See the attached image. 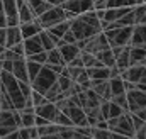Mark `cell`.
<instances>
[{
	"instance_id": "obj_1",
	"label": "cell",
	"mask_w": 146,
	"mask_h": 139,
	"mask_svg": "<svg viewBox=\"0 0 146 139\" xmlns=\"http://www.w3.org/2000/svg\"><path fill=\"white\" fill-rule=\"evenodd\" d=\"M0 85L2 88L9 93L10 100L14 107L17 110H21L24 105H26V97L22 95L21 88H19V80L10 73V71H5V70H0Z\"/></svg>"
},
{
	"instance_id": "obj_2",
	"label": "cell",
	"mask_w": 146,
	"mask_h": 139,
	"mask_svg": "<svg viewBox=\"0 0 146 139\" xmlns=\"http://www.w3.org/2000/svg\"><path fill=\"white\" fill-rule=\"evenodd\" d=\"M104 34L112 46H127L131 44V34H133V26L126 27H107L104 29Z\"/></svg>"
},
{
	"instance_id": "obj_3",
	"label": "cell",
	"mask_w": 146,
	"mask_h": 139,
	"mask_svg": "<svg viewBox=\"0 0 146 139\" xmlns=\"http://www.w3.org/2000/svg\"><path fill=\"white\" fill-rule=\"evenodd\" d=\"M70 29L73 31V34L76 36V41H87L92 36H95L97 32L102 31L99 27H94V26L87 24L80 15H75L73 19H70Z\"/></svg>"
},
{
	"instance_id": "obj_4",
	"label": "cell",
	"mask_w": 146,
	"mask_h": 139,
	"mask_svg": "<svg viewBox=\"0 0 146 139\" xmlns=\"http://www.w3.org/2000/svg\"><path fill=\"white\" fill-rule=\"evenodd\" d=\"M56 78H58V75L53 70H49L46 65H42V68L37 73V76L31 81V87H33V90H37L41 93H46L48 88L56 81Z\"/></svg>"
},
{
	"instance_id": "obj_5",
	"label": "cell",
	"mask_w": 146,
	"mask_h": 139,
	"mask_svg": "<svg viewBox=\"0 0 146 139\" xmlns=\"http://www.w3.org/2000/svg\"><path fill=\"white\" fill-rule=\"evenodd\" d=\"M65 19H66V12H65V9L61 5H51L46 12H42L37 17V21L42 26V29H48V27H51V26L65 21Z\"/></svg>"
},
{
	"instance_id": "obj_6",
	"label": "cell",
	"mask_w": 146,
	"mask_h": 139,
	"mask_svg": "<svg viewBox=\"0 0 146 139\" xmlns=\"http://www.w3.org/2000/svg\"><path fill=\"white\" fill-rule=\"evenodd\" d=\"M19 129L15 120V109L14 110H0V138H9L14 131Z\"/></svg>"
},
{
	"instance_id": "obj_7",
	"label": "cell",
	"mask_w": 146,
	"mask_h": 139,
	"mask_svg": "<svg viewBox=\"0 0 146 139\" xmlns=\"http://www.w3.org/2000/svg\"><path fill=\"white\" fill-rule=\"evenodd\" d=\"M110 131L115 136H121V138H134V127H133V120H131V112H124L122 115H119L117 124Z\"/></svg>"
},
{
	"instance_id": "obj_8",
	"label": "cell",
	"mask_w": 146,
	"mask_h": 139,
	"mask_svg": "<svg viewBox=\"0 0 146 139\" xmlns=\"http://www.w3.org/2000/svg\"><path fill=\"white\" fill-rule=\"evenodd\" d=\"M121 78L133 83H145L146 85V66L145 65H131L129 68L121 71Z\"/></svg>"
},
{
	"instance_id": "obj_9",
	"label": "cell",
	"mask_w": 146,
	"mask_h": 139,
	"mask_svg": "<svg viewBox=\"0 0 146 139\" xmlns=\"http://www.w3.org/2000/svg\"><path fill=\"white\" fill-rule=\"evenodd\" d=\"M127 97V104H129V112H136L139 109L146 107V92L139 88H133L126 92Z\"/></svg>"
},
{
	"instance_id": "obj_10",
	"label": "cell",
	"mask_w": 146,
	"mask_h": 139,
	"mask_svg": "<svg viewBox=\"0 0 146 139\" xmlns=\"http://www.w3.org/2000/svg\"><path fill=\"white\" fill-rule=\"evenodd\" d=\"M63 9L73 12L75 15L83 14L87 10H94V0H65L60 3Z\"/></svg>"
},
{
	"instance_id": "obj_11",
	"label": "cell",
	"mask_w": 146,
	"mask_h": 139,
	"mask_svg": "<svg viewBox=\"0 0 146 139\" xmlns=\"http://www.w3.org/2000/svg\"><path fill=\"white\" fill-rule=\"evenodd\" d=\"M56 48L60 49V53H61V56H63V60H65V63H70L75 56H78L80 54V48H78V44L75 42V44H72V42H65L63 39H60L58 42H56Z\"/></svg>"
},
{
	"instance_id": "obj_12",
	"label": "cell",
	"mask_w": 146,
	"mask_h": 139,
	"mask_svg": "<svg viewBox=\"0 0 146 139\" xmlns=\"http://www.w3.org/2000/svg\"><path fill=\"white\" fill-rule=\"evenodd\" d=\"M12 75L19 80V81H29V75H27V61L26 56L15 58L14 60V66H12ZM31 83V81H29Z\"/></svg>"
},
{
	"instance_id": "obj_13",
	"label": "cell",
	"mask_w": 146,
	"mask_h": 139,
	"mask_svg": "<svg viewBox=\"0 0 146 139\" xmlns=\"http://www.w3.org/2000/svg\"><path fill=\"white\" fill-rule=\"evenodd\" d=\"M34 112H36L37 115L48 119L49 122H53L54 117H56V114L60 112V109H58V105L54 104V102H46V104H42V105L34 107Z\"/></svg>"
},
{
	"instance_id": "obj_14",
	"label": "cell",
	"mask_w": 146,
	"mask_h": 139,
	"mask_svg": "<svg viewBox=\"0 0 146 139\" xmlns=\"http://www.w3.org/2000/svg\"><path fill=\"white\" fill-rule=\"evenodd\" d=\"M90 83H92L90 88H92L95 93H99L102 100H110V99H112L109 80H90Z\"/></svg>"
},
{
	"instance_id": "obj_15",
	"label": "cell",
	"mask_w": 146,
	"mask_h": 139,
	"mask_svg": "<svg viewBox=\"0 0 146 139\" xmlns=\"http://www.w3.org/2000/svg\"><path fill=\"white\" fill-rule=\"evenodd\" d=\"M17 42H22L21 27L17 26H5V48H10Z\"/></svg>"
},
{
	"instance_id": "obj_16",
	"label": "cell",
	"mask_w": 146,
	"mask_h": 139,
	"mask_svg": "<svg viewBox=\"0 0 146 139\" xmlns=\"http://www.w3.org/2000/svg\"><path fill=\"white\" fill-rule=\"evenodd\" d=\"M131 46H146V24H134L133 26Z\"/></svg>"
},
{
	"instance_id": "obj_17",
	"label": "cell",
	"mask_w": 146,
	"mask_h": 139,
	"mask_svg": "<svg viewBox=\"0 0 146 139\" xmlns=\"http://www.w3.org/2000/svg\"><path fill=\"white\" fill-rule=\"evenodd\" d=\"M22 44H24V53H26V56L34 54V53H39V51H44V49H42V44H41V39H39L37 34L22 39Z\"/></svg>"
},
{
	"instance_id": "obj_18",
	"label": "cell",
	"mask_w": 146,
	"mask_h": 139,
	"mask_svg": "<svg viewBox=\"0 0 146 139\" xmlns=\"http://www.w3.org/2000/svg\"><path fill=\"white\" fill-rule=\"evenodd\" d=\"M19 27H21L22 39L31 37V36H36V34H39V31H42V26L39 24L37 17L34 19V21H29V22H22V24H19Z\"/></svg>"
},
{
	"instance_id": "obj_19",
	"label": "cell",
	"mask_w": 146,
	"mask_h": 139,
	"mask_svg": "<svg viewBox=\"0 0 146 139\" xmlns=\"http://www.w3.org/2000/svg\"><path fill=\"white\" fill-rule=\"evenodd\" d=\"M129 49H131V44H127V46H124L117 54H115V66L121 70V71H124L126 68H129L131 66V58H129Z\"/></svg>"
},
{
	"instance_id": "obj_20",
	"label": "cell",
	"mask_w": 146,
	"mask_h": 139,
	"mask_svg": "<svg viewBox=\"0 0 146 139\" xmlns=\"http://www.w3.org/2000/svg\"><path fill=\"white\" fill-rule=\"evenodd\" d=\"M87 73L90 80H109L110 78V68L107 66H92V68H87Z\"/></svg>"
},
{
	"instance_id": "obj_21",
	"label": "cell",
	"mask_w": 146,
	"mask_h": 139,
	"mask_svg": "<svg viewBox=\"0 0 146 139\" xmlns=\"http://www.w3.org/2000/svg\"><path fill=\"white\" fill-rule=\"evenodd\" d=\"M17 14H19V24H22V22H29V21H34V19H36L34 12L31 10V7L27 5V2L17 5Z\"/></svg>"
},
{
	"instance_id": "obj_22",
	"label": "cell",
	"mask_w": 146,
	"mask_h": 139,
	"mask_svg": "<svg viewBox=\"0 0 146 139\" xmlns=\"http://www.w3.org/2000/svg\"><path fill=\"white\" fill-rule=\"evenodd\" d=\"M129 58H131V65H139L146 58V46H131Z\"/></svg>"
},
{
	"instance_id": "obj_23",
	"label": "cell",
	"mask_w": 146,
	"mask_h": 139,
	"mask_svg": "<svg viewBox=\"0 0 146 139\" xmlns=\"http://www.w3.org/2000/svg\"><path fill=\"white\" fill-rule=\"evenodd\" d=\"M26 2H27V5L31 7V10L34 12L36 17H39L42 12H46L51 7V3L48 0H26Z\"/></svg>"
},
{
	"instance_id": "obj_24",
	"label": "cell",
	"mask_w": 146,
	"mask_h": 139,
	"mask_svg": "<svg viewBox=\"0 0 146 139\" xmlns=\"http://www.w3.org/2000/svg\"><path fill=\"white\" fill-rule=\"evenodd\" d=\"M109 87H110V93L112 97L114 95H119V93H126V87H124V80L119 76H112L109 78Z\"/></svg>"
},
{
	"instance_id": "obj_25",
	"label": "cell",
	"mask_w": 146,
	"mask_h": 139,
	"mask_svg": "<svg viewBox=\"0 0 146 139\" xmlns=\"http://www.w3.org/2000/svg\"><path fill=\"white\" fill-rule=\"evenodd\" d=\"M68 27H70V19H65V21H61V22H58V24H54V26L48 27L46 31H49L53 36H56L58 39H61L63 34L68 31Z\"/></svg>"
},
{
	"instance_id": "obj_26",
	"label": "cell",
	"mask_w": 146,
	"mask_h": 139,
	"mask_svg": "<svg viewBox=\"0 0 146 139\" xmlns=\"http://www.w3.org/2000/svg\"><path fill=\"white\" fill-rule=\"evenodd\" d=\"M100 61H102V65L104 66H107V68H112V66H115V56H114V53H112V49H104V51H100V53H97L95 54Z\"/></svg>"
},
{
	"instance_id": "obj_27",
	"label": "cell",
	"mask_w": 146,
	"mask_h": 139,
	"mask_svg": "<svg viewBox=\"0 0 146 139\" xmlns=\"http://www.w3.org/2000/svg\"><path fill=\"white\" fill-rule=\"evenodd\" d=\"M44 65H63V66H65L66 63H65V60H63L60 49H58V48H53V49L48 51V60H46Z\"/></svg>"
},
{
	"instance_id": "obj_28",
	"label": "cell",
	"mask_w": 146,
	"mask_h": 139,
	"mask_svg": "<svg viewBox=\"0 0 146 139\" xmlns=\"http://www.w3.org/2000/svg\"><path fill=\"white\" fill-rule=\"evenodd\" d=\"M133 14H134V24H146V3L133 7Z\"/></svg>"
},
{
	"instance_id": "obj_29",
	"label": "cell",
	"mask_w": 146,
	"mask_h": 139,
	"mask_svg": "<svg viewBox=\"0 0 146 139\" xmlns=\"http://www.w3.org/2000/svg\"><path fill=\"white\" fill-rule=\"evenodd\" d=\"M17 136L22 139H36L39 138V132H37L36 126H31V127H19L17 129Z\"/></svg>"
},
{
	"instance_id": "obj_30",
	"label": "cell",
	"mask_w": 146,
	"mask_h": 139,
	"mask_svg": "<svg viewBox=\"0 0 146 139\" xmlns=\"http://www.w3.org/2000/svg\"><path fill=\"white\" fill-rule=\"evenodd\" d=\"M26 61H27V75H29V81H33V80L37 76V73L41 71L42 65H41V63H36V61H31V60H27V58H26Z\"/></svg>"
},
{
	"instance_id": "obj_31",
	"label": "cell",
	"mask_w": 146,
	"mask_h": 139,
	"mask_svg": "<svg viewBox=\"0 0 146 139\" xmlns=\"http://www.w3.org/2000/svg\"><path fill=\"white\" fill-rule=\"evenodd\" d=\"M31 102H33L34 107H37V105H42V104H46V102H49V100L46 99L44 93H41V92H37V90H33V92H31Z\"/></svg>"
},
{
	"instance_id": "obj_32",
	"label": "cell",
	"mask_w": 146,
	"mask_h": 139,
	"mask_svg": "<svg viewBox=\"0 0 146 139\" xmlns=\"http://www.w3.org/2000/svg\"><path fill=\"white\" fill-rule=\"evenodd\" d=\"M54 124H58V126H73L72 119L63 112V110H60L58 114H56V117H54V120H53Z\"/></svg>"
},
{
	"instance_id": "obj_33",
	"label": "cell",
	"mask_w": 146,
	"mask_h": 139,
	"mask_svg": "<svg viewBox=\"0 0 146 139\" xmlns=\"http://www.w3.org/2000/svg\"><path fill=\"white\" fill-rule=\"evenodd\" d=\"M110 100H112L114 104H117L119 107H122L126 112H129V104H127V97H126V93H119V95H114Z\"/></svg>"
},
{
	"instance_id": "obj_34",
	"label": "cell",
	"mask_w": 146,
	"mask_h": 139,
	"mask_svg": "<svg viewBox=\"0 0 146 139\" xmlns=\"http://www.w3.org/2000/svg\"><path fill=\"white\" fill-rule=\"evenodd\" d=\"M26 58H27V60H31V61H36V63L44 65V63H46V60H48V51H39V53L29 54V56H26Z\"/></svg>"
},
{
	"instance_id": "obj_35",
	"label": "cell",
	"mask_w": 146,
	"mask_h": 139,
	"mask_svg": "<svg viewBox=\"0 0 146 139\" xmlns=\"http://www.w3.org/2000/svg\"><path fill=\"white\" fill-rule=\"evenodd\" d=\"M126 110L122 109V107H119L117 104H114L112 100H109V119L110 117H119V115H122Z\"/></svg>"
},
{
	"instance_id": "obj_36",
	"label": "cell",
	"mask_w": 146,
	"mask_h": 139,
	"mask_svg": "<svg viewBox=\"0 0 146 139\" xmlns=\"http://www.w3.org/2000/svg\"><path fill=\"white\" fill-rule=\"evenodd\" d=\"M61 39H63L65 42H72V44H75V42H76V36L73 34V31L70 29V27H68V31L63 34V37H61Z\"/></svg>"
},
{
	"instance_id": "obj_37",
	"label": "cell",
	"mask_w": 146,
	"mask_h": 139,
	"mask_svg": "<svg viewBox=\"0 0 146 139\" xmlns=\"http://www.w3.org/2000/svg\"><path fill=\"white\" fill-rule=\"evenodd\" d=\"M10 49H12L17 56H26V53H24V44H22V42H17V44L10 46Z\"/></svg>"
},
{
	"instance_id": "obj_38",
	"label": "cell",
	"mask_w": 146,
	"mask_h": 139,
	"mask_svg": "<svg viewBox=\"0 0 146 139\" xmlns=\"http://www.w3.org/2000/svg\"><path fill=\"white\" fill-rule=\"evenodd\" d=\"M134 114H136L138 117H141L143 120H146V107H143V109H139V110H136Z\"/></svg>"
},
{
	"instance_id": "obj_39",
	"label": "cell",
	"mask_w": 146,
	"mask_h": 139,
	"mask_svg": "<svg viewBox=\"0 0 146 139\" xmlns=\"http://www.w3.org/2000/svg\"><path fill=\"white\" fill-rule=\"evenodd\" d=\"M7 26V21H5V15L3 12H0V27H5Z\"/></svg>"
},
{
	"instance_id": "obj_40",
	"label": "cell",
	"mask_w": 146,
	"mask_h": 139,
	"mask_svg": "<svg viewBox=\"0 0 146 139\" xmlns=\"http://www.w3.org/2000/svg\"><path fill=\"white\" fill-rule=\"evenodd\" d=\"M0 104H2V88H0Z\"/></svg>"
},
{
	"instance_id": "obj_41",
	"label": "cell",
	"mask_w": 146,
	"mask_h": 139,
	"mask_svg": "<svg viewBox=\"0 0 146 139\" xmlns=\"http://www.w3.org/2000/svg\"><path fill=\"white\" fill-rule=\"evenodd\" d=\"M143 3H146V0H143Z\"/></svg>"
}]
</instances>
